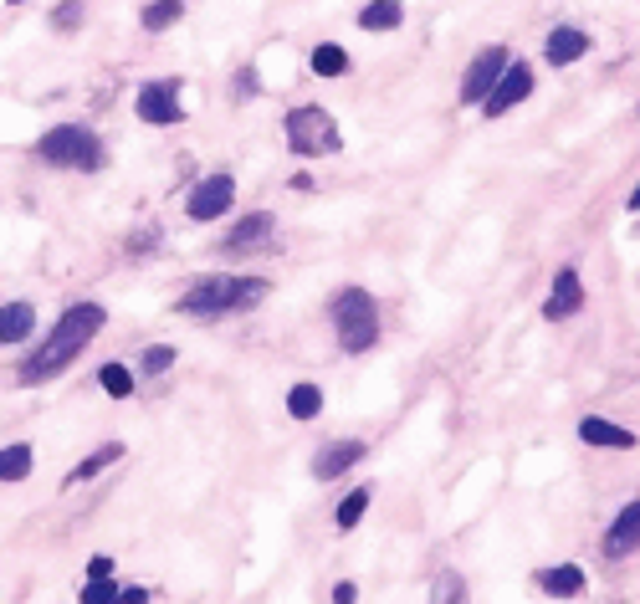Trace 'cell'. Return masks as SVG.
I'll return each mask as SVG.
<instances>
[{
    "label": "cell",
    "mask_w": 640,
    "mask_h": 604,
    "mask_svg": "<svg viewBox=\"0 0 640 604\" xmlns=\"http://www.w3.org/2000/svg\"><path fill=\"white\" fill-rule=\"evenodd\" d=\"M103 323H108V313L98 308V302H77V308H67V313L57 318L52 338L41 343V354H31V359H26L21 379H26V384H36V379H52L57 369H67L82 349H88V338H93Z\"/></svg>",
    "instance_id": "cell-1"
},
{
    "label": "cell",
    "mask_w": 640,
    "mask_h": 604,
    "mask_svg": "<svg viewBox=\"0 0 640 604\" xmlns=\"http://www.w3.org/2000/svg\"><path fill=\"white\" fill-rule=\"evenodd\" d=\"M267 297V282L262 277H210L200 287H190L180 297V313L190 318H221V313H236L246 302H262Z\"/></svg>",
    "instance_id": "cell-2"
},
{
    "label": "cell",
    "mask_w": 640,
    "mask_h": 604,
    "mask_svg": "<svg viewBox=\"0 0 640 604\" xmlns=\"http://www.w3.org/2000/svg\"><path fill=\"white\" fill-rule=\"evenodd\" d=\"M333 328H338V343H344V354H364L374 349L379 338V308L364 287H349L333 297Z\"/></svg>",
    "instance_id": "cell-3"
},
{
    "label": "cell",
    "mask_w": 640,
    "mask_h": 604,
    "mask_svg": "<svg viewBox=\"0 0 640 604\" xmlns=\"http://www.w3.org/2000/svg\"><path fill=\"white\" fill-rule=\"evenodd\" d=\"M36 154L47 164H62V169H103V144L77 123H62V128H52V134H41Z\"/></svg>",
    "instance_id": "cell-4"
},
{
    "label": "cell",
    "mask_w": 640,
    "mask_h": 604,
    "mask_svg": "<svg viewBox=\"0 0 640 604\" xmlns=\"http://www.w3.org/2000/svg\"><path fill=\"white\" fill-rule=\"evenodd\" d=\"M287 139H292V149L297 154H308V159H318V154H338V123L328 118V108H292L287 113Z\"/></svg>",
    "instance_id": "cell-5"
},
{
    "label": "cell",
    "mask_w": 640,
    "mask_h": 604,
    "mask_svg": "<svg viewBox=\"0 0 640 604\" xmlns=\"http://www.w3.org/2000/svg\"><path fill=\"white\" fill-rule=\"evenodd\" d=\"M231 200H236L231 175H210V180H200V185L190 190L185 210H190V221H221V215L231 210Z\"/></svg>",
    "instance_id": "cell-6"
},
{
    "label": "cell",
    "mask_w": 640,
    "mask_h": 604,
    "mask_svg": "<svg viewBox=\"0 0 640 604\" xmlns=\"http://www.w3.org/2000/svg\"><path fill=\"white\" fill-rule=\"evenodd\" d=\"M528 93H533V67L507 62V67H502V77L492 82V93H487V113H492V118H502L507 108H518Z\"/></svg>",
    "instance_id": "cell-7"
},
{
    "label": "cell",
    "mask_w": 640,
    "mask_h": 604,
    "mask_svg": "<svg viewBox=\"0 0 640 604\" xmlns=\"http://www.w3.org/2000/svg\"><path fill=\"white\" fill-rule=\"evenodd\" d=\"M139 118L144 123H180L185 108H180V88L175 82H149V88H139Z\"/></svg>",
    "instance_id": "cell-8"
},
{
    "label": "cell",
    "mask_w": 640,
    "mask_h": 604,
    "mask_svg": "<svg viewBox=\"0 0 640 604\" xmlns=\"http://www.w3.org/2000/svg\"><path fill=\"white\" fill-rule=\"evenodd\" d=\"M512 57H507V47H487L477 62H472V72H466V82H461V98L466 103H482L487 93H492V82L502 77V67H507Z\"/></svg>",
    "instance_id": "cell-9"
},
{
    "label": "cell",
    "mask_w": 640,
    "mask_h": 604,
    "mask_svg": "<svg viewBox=\"0 0 640 604\" xmlns=\"http://www.w3.org/2000/svg\"><path fill=\"white\" fill-rule=\"evenodd\" d=\"M579 308H584L579 272H574V267H564L559 277H553V292H548V308H543V318H548V323H564V318H574Z\"/></svg>",
    "instance_id": "cell-10"
},
{
    "label": "cell",
    "mask_w": 640,
    "mask_h": 604,
    "mask_svg": "<svg viewBox=\"0 0 640 604\" xmlns=\"http://www.w3.org/2000/svg\"><path fill=\"white\" fill-rule=\"evenodd\" d=\"M359 456H364V446H359V441H333V446H323V451H318V461H313V477H318V482L344 477V471H349Z\"/></svg>",
    "instance_id": "cell-11"
},
{
    "label": "cell",
    "mask_w": 640,
    "mask_h": 604,
    "mask_svg": "<svg viewBox=\"0 0 640 604\" xmlns=\"http://www.w3.org/2000/svg\"><path fill=\"white\" fill-rule=\"evenodd\" d=\"M589 52V36L579 26H553L548 31V67H569Z\"/></svg>",
    "instance_id": "cell-12"
},
{
    "label": "cell",
    "mask_w": 640,
    "mask_h": 604,
    "mask_svg": "<svg viewBox=\"0 0 640 604\" xmlns=\"http://www.w3.org/2000/svg\"><path fill=\"white\" fill-rule=\"evenodd\" d=\"M579 441H589V446H615V451H630V446H635V436H630L625 425L594 420V415H584V420H579Z\"/></svg>",
    "instance_id": "cell-13"
},
{
    "label": "cell",
    "mask_w": 640,
    "mask_h": 604,
    "mask_svg": "<svg viewBox=\"0 0 640 604\" xmlns=\"http://www.w3.org/2000/svg\"><path fill=\"white\" fill-rule=\"evenodd\" d=\"M635 543H640V507L630 502V507L615 517V528H610V543H605V553H610V558H625V553H635Z\"/></svg>",
    "instance_id": "cell-14"
},
{
    "label": "cell",
    "mask_w": 640,
    "mask_h": 604,
    "mask_svg": "<svg viewBox=\"0 0 640 604\" xmlns=\"http://www.w3.org/2000/svg\"><path fill=\"white\" fill-rule=\"evenodd\" d=\"M272 226H277V221H272L267 210L246 215V221H241V226H236V231L226 236V251H251V246H262V241L272 236Z\"/></svg>",
    "instance_id": "cell-15"
},
{
    "label": "cell",
    "mask_w": 640,
    "mask_h": 604,
    "mask_svg": "<svg viewBox=\"0 0 640 604\" xmlns=\"http://www.w3.org/2000/svg\"><path fill=\"white\" fill-rule=\"evenodd\" d=\"M405 21V6L400 0H369V6L359 11V26L364 31H395Z\"/></svg>",
    "instance_id": "cell-16"
},
{
    "label": "cell",
    "mask_w": 640,
    "mask_h": 604,
    "mask_svg": "<svg viewBox=\"0 0 640 604\" xmlns=\"http://www.w3.org/2000/svg\"><path fill=\"white\" fill-rule=\"evenodd\" d=\"M31 328H36L31 302H11V308H0V343H21Z\"/></svg>",
    "instance_id": "cell-17"
},
{
    "label": "cell",
    "mask_w": 640,
    "mask_h": 604,
    "mask_svg": "<svg viewBox=\"0 0 640 604\" xmlns=\"http://www.w3.org/2000/svg\"><path fill=\"white\" fill-rule=\"evenodd\" d=\"M543 589H548V594H579V589H584V569H579V564L548 569V574H543Z\"/></svg>",
    "instance_id": "cell-18"
},
{
    "label": "cell",
    "mask_w": 640,
    "mask_h": 604,
    "mask_svg": "<svg viewBox=\"0 0 640 604\" xmlns=\"http://www.w3.org/2000/svg\"><path fill=\"white\" fill-rule=\"evenodd\" d=\"M313 72H318V77H344V72H349V52L333 47V41H323V47L313 52Z\"/></svg>",
    "instance_id": "cell-19"
},
{
    "label": "cell",
    "mask_w": 640,
    "mask_h": 604,
    "mask_svg": "<svg viewBox=\"0 0 640 604\" xmlns=\"http://www.w3.org/2000/svg\"><path fill=\"white\" fill-rule=\"evenodd\" d=\"M31 477V446H6L0 451V482H21Z\"/></svg>",
    "instance_id": "cell-20"
},
{
    "label": "cell",
    "mask_w": 640,
    "mask_h": 604,
    "mask_svg": "<svg viewBox=\"0 0 640 604\" xmlns=\"http://www.w3.org/2000/svg\"><path fill=\"white\" fill-rule=\"evenodd\" d=\"M287 410H292L297 420H313V415L323 410V390H318V384H297V390L287 395Z\"/></svg>",
    "instance_id": "cell-21"
},
{
    "label": "cell",
    "mask_w": 640,
    "mask_h": 604,
    "mask_svg": "<svg viewBox=\"0 0 640 604\" xmlns=\"http://www.w3.org/2000/svg\"><path fill=\"white\" fill-rule=\"evenodd\" d=\"M98 384H103V390H108L113 400H128V395H134V374H128L123 364H103Z\"/></svg>",
    "instance_id": "cell-22"
},
{
    "label": "cell",
    "mask_w": 640,
    "mask_h": 604,
    "mask_svg": "<svg viewBox=\"0 0 640 604\" xmlns=\"http://www.w3.org/2000/svg\"><path fill=\"white\" fill-rule=\"evenodd\" d=\"M180 16H185L180 0H154V6L144 11V26H149V31H164V26H175Z\"/></svg>",
    "instance_id": "cell-23"
},
{
    "label": "cell",
    "mask_w": 640,
    "mask_h": 604,
    "mask_svg": "<svg viewBox=\"0 0 640 604\" xmlns=\"http://www.w3.org/2000/svg\"><path fill=\"white\" fill-rule=\"evenodd\" d=\"M364 512H369V492L359 487V492H349V497H344V507H338V528H344V533H349V528H359V517H364Z\"/></svg>",
    "instance_id": "cell-24"
},
{
    "label": "cell",
    "mask_w": 640,
    "mask_h": 604,
    "mask_svg": "<svg viewBox=\"0 0 640 604\" xmlns=\"http://www.w3.org/2000/svg\"><path fill=\"white\" fill-rule=\"evenodd\" d=\"M118 456H123V446H118V441H113V446H103L98 456H88V461H82V466L72 471V482H88V477H98V471H103L108 461H118Z\"/></svg>",
    "instance_id": "cell-25"
},
{
    "label": "cell",
    "mask_w": 640,
    "mask_h": 604,
    "mask_svg": "<svg viewBox=\"0 0 640 604\" xmlns=\"http://www.w3.org/2000/svg\"><path fill=\"white\" fill-rule=\"evenodd\" d=\"M169 369H175V349H169V343L144 349V374H169Z\"/></svg>",
    "instance_id": "cell-26"
},
{
    "label": "cell",
    "mask_w": 640,
    "mask_h": 604,
    "mask_svg": "<svg viewBox=\"0 0 640 604\" xmlns=\"http://www.w3.org/2000/svg\"><path fill=\"white\" fill-rule=\"evenodd\" d=\"M82 599H88V604H113V599H118V584H113V574H108V579H88V589H82Z\"/></svg>",
    "instance_id": "cell-27"
},
{
    "label": "cell",
    "mask_w": 640,
    "mask_h": 604,
    "mask_svg": "<svg viewBox=\"0 0 640 604\" xmlns=\"http://www.w3.org/2000/svg\"><path fill=\"white\" fill-rule=\"evenodd\" d=\"M77 21H82V6H77V0H67V6L57 11V26H62V31H72Z\"/></svg>",
    "instance_id": "cell-28"
},
{
    "label": "cell",
    "mask_w": 640,
    "mask_h": 604,
    "mask_svg": "<svg viewBox=\"0 0 640 604\" xmlns=\"http://www.w3.org/2000/svg\"><path fill=\"white\" fill-rule=\"evenodd\" d=\"M113 574V558H93V564H88V579H108Z\"/></svg>",
    "instance_id": "cell-29"
},
{
    "label": "cell",
    "mask_w": 640,
    "mask_h": 604,
    "mask_svg": "<svg viewBox=\"0 0 640 604\" xmlns=\"http://www.w3.org/2000/svg\"><path fill=\"white\" fill-rule=\"evenodd\" d=\"M154 241H159V236H154V231H144V236L128 241V251H154Z\"/></svg>",
    "instance_id": "cell-30"
},
{
    "label": "cell",
    "mask_w": 640,
    "mask_h": 604,
    "mask_svg": "<svg viewBox=\"0 0 640 604\" xmlns=\"http://www.w3.org/2000/svg\"><path fill=\"white\" fill-rule=\"evenodd\" d=\"M354 594H359V589H354V584H349V579H344V584H338V589H333V599H338V604H349V599H354Z\"/></svg>",
    "instance_id": "cell-31"
},
{
    "label": "cell",
    "mask_w": 640,
    "mask_h": 604,
    "mask_svg": "<svg viewBox=\"0 0 640 604\" xmlns=\"http://www.w3.org/2000/svg\"><path fill=\"white\" fill-rule=\"evenodd\" d=\"M11 6H16V0H11Z\"/></svg>",
    "instance_id": "cell-32"
}]
</instances>
